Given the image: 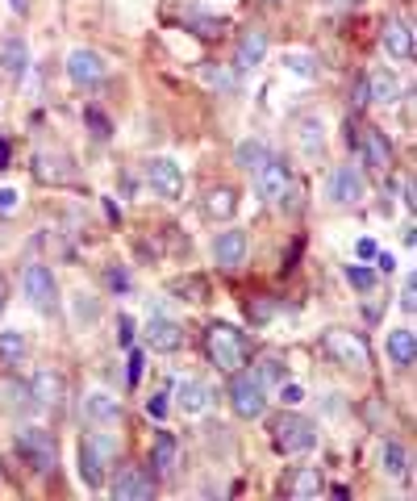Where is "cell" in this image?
<instances>
[{
  "instance_id": "cell-1",
  "label": "cell",
  "mask_w": 417,
  "mask_h": 501,
  "mask_svg": "<svg viewBox=\"0 0 417 501\" xmlns=\"http://www.w3.org/2000/svg\"><path fill=\"white\" fill-rule=\"evenodd\" d=\"M272 443H275V452H284V455L313 452V447H317V422L297 414V410L288 405L280 418H272Z\"/></svg>"
},
{
  "instance_id": "cell-2",
  "label": "cell",
  "mask_w": 417,
  "mask_h": 501,
  "mask_svg": "<svg viewBox=\"0 0 417 501\" xmlns=\"http://www.w3.org/2000/svg\"><path fill=\"white\" fill-rule=\"evenodd\" d=\"M204 351H209V359H213V367H222V372H239L242 364H247V334L239 331V326H226V322H213L209 326V334H204Z\"/></svg>"
},
{
  "instance_id": "cell-3",
  "label": "cell",
  "mask_w": 417,
  "mask_h": 501,
  "mask_svg": "<svg viewBox=\"0 0 417 501\" xmlns=\"http://www.w3.org/2000/svg\"><path fill=\"white\" fill-rule=\"evenodd\" d=\"M322 351H326V359H334V364L346 367V372H368L371 367L368 339L355 331H343V326H334V331L322 334Z\"/></svg>"
},
{
  "instance_id": "cell-4",
  "label": "cell",
  "mask_w": 417,
  "mask_h": 501,
  "mask_svg": "<svg viewBox=\"0 0 417 501\" xmlns=\"http://www.w3.org/2000/svg\"><path fill=\"white\" fill-rule=\"evenodd\" d=\"M255 193L267 205L292 209V196H297V180H292V168L284 160H267L259 171H255Z\"/></svg>"
},
{
  "instance_id": "cell-5",
  "label": "cell",
  "mask_w": 417,
  "mask_h": 501,
  "mask_svg": "<svg viewBox=\"0 0 417 501\" xmlns=\"http://www.w3.org/2000/svg\"><path fill=\"white\" fill-rule=\"evenodd\" d=\"M230 410L247 422L263 418L267 410V389L259 384V376H247V372H230Z\"/></svg>"
},
{
  "instance_id": "cell-6",
  "label": "cell",
  "mask_w": 417,
  "mask_h": 501,
  "mask_svg": "<svg viewBox=\"0 0 417 501\" xmlns=\"http://www.w3.org/2000/svg\"><path fill=\"white\" fill-rule=\"evenodd\" d=\"M22 289H25V301L38 309V314H55L59 309V284H55V272L47 263H30L22 272Z\"/></svg>"
},
{
  "instance_id": "cell-7",
  "label": "cell",
  "mask_w": 417,
  "mask_h": 501,
  "mask_svg": "<svg viewBox=\"0 0 417 501\" xmlns=\"http://www.w3.org/2000/svg\"><path fill=\"white\" fill-rule=\"evenodd\" d=\"M17 452L30 460V464L38 468V472H50V468L59 464V447H55V435L42 427H25L22 435H17Z\"/></svg>"
},
{
  "instance_id": "cell-8",
  "label": "cell",
  "mask_w": 417,
  "mask_h": 501,
  "mask_svg": "<svg viewBox=\"0 0 417 501\" xmlns=\"http://www.w3.org/2000/svg\"><path fill=\"white\" fill-rule=\"evenodd\" d=\"M146 184H151V193L159 196V201H179L184 196V168H179L176 160H146Z\"/></svg>"
},
{
  "instance_id": "cell-9",
  "label": "cell",
  "mask_w": 417,
  "mask_h": 501,
  "mask_svg": "<svg viewBox=\"0 0 417 501\" xmlns=\"http://www.w3.org/2000/svg\"><path fill=\"white\" fill-rule=\"evenodd\" d=\"M363 193H368V180H363L359 168H334L330 176H326V196H330L334 205L351 209L363 201Z\"/></svg>"
},
{
  "instance_id": "cell-10",
  "label": "cell",
  "mask_w": 417,
  "mask_h": 501,
  "mask_svg": "<svg viewBox=\"0 0 417 501\" xmlns=\"http://www.w3.org/2000/svg\"><path fill=\"white\" fill-rule=\"evenodd\" d=\"M359 151H363V163H368L371 171H380V176H388V171H393L396 151H393V138L384 134L380 125H368V130H363Z\"/></svg>"
},
{
  "instance_id": "cell-11",
  "label": "cell",
  "mask_w": 417,
  "mask_h": 501,
  "mask_svg": "<svg viewBox=\"0 0 417 501\" xmlns=\"http://www.w3.org/2000/svg\"><path fill=\"white\" fill-rule=\"evenodd\" d=\"M67 75H72V84H80V88L105 84V59L88 47H75L72 55H67Z\"/></svg>"
},
{
  "instance_id": "cell-12",
  "label": "cell",
  "mask_w": 417,
  "mask_h": 501,
  "mask_svg": "<svg viewBox=\"0 0 417 501\" xmlns=\"http://www.w3.org/2000/svg\"><path fill=\"white\" fill-rule=\"evenodd\" d=\"M247 251H250L247 230H222L213 238V263L226 272H239L247 263Z\"/></svg>"
},
{
  "instance_id": "cell-13",
  "label": "cell",
  "mask_w": 417,
  "mask_h": 501,
  "mask_svg": "<svg viewBox=\"0 0 417 501\" xmlns=\"http://www.w3.org/2000/svg\"><path fill=\"white\" fill-rule=\"evenodd\" d=\"M171 402L184 418H201L209 414V405H213V389L204 384V380H179L176 393H171Z\"/></svg>"
},
{
  "instance_id": "cell-14",
  "label": "cell",
  "mask_w": 417,
  "mask_h": 501,
  "mask_svg": "<svg viewBox=\"0 0 417 501\" xmlns=\"http://www.w3.org/2000/svg\"><path fill=\"white\" fill-rule=\"evenodd\" d=\"M143 339H146V347H151V351L171 355V351H179V347H184V326H179V322H171V318H151V322H146V331H143Z\"/></svg>"
},
{
  "instance_id": "cell-15",
  "label": "cell",
  "mask_w": 417,
  "mask_h": 501,
  "mask_svg": "<svg viewBox=\"0 0 417 501\" xmlns=\"http://www.w3.org/2000/svg\"><path fill=\"white\" fill-rule=\"evenodd\" d=\"M109 493L117 501H146V497H155V480L146 477V472H138V468H121L117 477H113V485H109Z\"/></svg>"
},
{
  "instance_id": "cell-16",
  "label": "cell",
  "mask_w": 417,
  "mask_h": 501,
  "mask_svg": "<svg viewBox=\"0 0 417 501\" xmlns=\"http://www.w3.org/2000/svg\"><path fill=\"white\" fill-rule=\"evenodd\" d=\"M292 134H297V147L305 151L309 160H322L326 155V122L322 117H313V113L297 117V122H292Z\"/></svg>"
},
{
  "instance_id": "cell-17",
  "label": "cell",
  "mask_w": 417,
  "mask_h": 501,
  "mask_svg": "<svg viewBox=\"0 0 417 501\" xmlns=\"http://www.w3.org/2000/svg\"><path fill=\"white\" fill-rule=\"evenodd\" d=\"M363 84H368V105H384V109H393L396 100H401V80H396V72H388V67L363 75Z\"/></svg>"
},
{
  "instance_id": "cell-18",
  "label": "cell",
  "mask_w": 417,
  "mask_h": 501,
  "mask_svg": "<svg viewBox=\"0 0 417 501\" xmlns=\"http://www.w3.org/2000/svg\"><path fill=\"white\" fill-rule=\"evenodd\" d=\"M263 55H267V30H247V34L239 38V55H234V72H255L263 63Z\"/></svg>"
},
{
  "instance_id": "cell-19",
  "label": "cell",
  "mask_w": 417,
  "mask_h": 501,
  "mask_svg": "<svg viewBox=\"0 0 417 501\" xmlns=\"http://www.w3.org/2000/svg\"><path fill=\"white\" fill-rule=\"evenodd\" d=\"M30 397H34V405H42V410L59 405L63 402V376L55 367H38L34 380H30Z\"/></svg>"
},
{
  "instance_id": "cell-20",
  "label": "cell",
  "mask_w": 417,
  "mask_h": 501,
  "mask_svg": "<svg viewBox=\"0 0 417 501\" xmlns=\"http://www.w3.org/2000/svg\"><path fill=\"white\" fill-rule=\"evenodd\" d=\"M380 47H384V55L396 59V63L413 59V30H409L405 22H388L384 25V34H380Z\"/></svg>"
},
{
  "instance_id": "cell-21",
  "label": "cell",
  "mask_w": 417,
  "mask_h": 501,
  "mask_svg": "<svg viewBox=\"0 0 417 501\" xmlns=\"http://www.w3.org/2000/svg\"><path fill=\"white\" fill-rule=\"evenodd\" d=\"M105 452H109V443H83L80 447V477L88 489L105 485Z\"/></svg>"
},
{
  "instance_id": "cell-22",
  "label": "cell",
  "mask_w": 417,
  "mask_h": 501,
  "mask_svg": "<svg viewBox=\"0 0 417 501\" xmlns=\"http://www.w3.org/2000/svg\"><path fill=\"white\" fill-rule=\"evenodd\" d=\"M204 218L209 221H226L234 218V209H239V188L234 184H217V188H209L204 193Z\"/></svg>"
},
{
  "instance_id": "cell-23",
  "label": "cell",
  "mask_w": 417,
  "mask_h": 501,
  "mask_svg": "<svg viewBox=\"0 0 417 501\" xmlns=\"http://www.w3.org/2000/svg\"><path fill=\"white\" fill-rule=\"evenodd\" d=\"M176 455H179V443L171 430H159L155 447H151V472L155 477H171L176 472Z\"/></svg>"
},
{
  "instance_id": "cell-24",
  "label": "cell",
  "mask_w": 417,
  "mask_h": 501,
  "mask_svg": "<svg viewBox=\"0 0 417 501\" xmlns=\"http://www.w3.org/2000/svg\"><path fill=\"white\" fill-rule=\"evenodd\" d=\"M267 160H275V151L267 147L263 138H242L239 147H234V163H239L242 171H250V176H255Z\"/></svg>"
},
{
  "instance_id": "cell-25",
  "label": "cell",
  "mask_w": 417,
  "mask_h": 501,
  "mask_svg": "<svg viewBox=\"0 0 417 501\" xmlns=\"http://www.w3.org/2000/svg\"><path fill=\"white\" fill-rule=\"evenodd\" d=\"M83 418L96 422V427H113L121 418V405L113 402L109 393H88V397H83Z\"/></svg>"
},
{
  "instance_id": "cell-26",
  "label": "cell",
  "mask_w": 417,
  "mask_h": 501,
  "mask_svg": "<svg viewBox=\"0 0 417 501\" xmlns=\"http://www.w3.org/2000/svg\"><path fill=\"white\" fill-rule=\"evenodd\" d=\"M0 67L9 80H22L25 67H30V47H25V38H4V47H0Z\"/></svg>"
},
{
  "instance_id": "cell-27",
  "label": "cell",
  "mask_w": 417,
  "mask_h": 501,
  "mask_svg": "<svg viewBox=\"0 0 417 501\" xmlns=\"http://www.w3.org/2000/svg\"><path fill=\"white\" fill-rule=\"evenodd\" d=\"M384 351H388L393 367H413V359H417V339H413V331H393L388 339H384Z\"/></svg>"
},
{
  "instance_id": "cell-28",
  "label": "cell",
  "mask_w": 417,
  "mask_h": 501,
  "mask_svg": "<svg viewBox=\"0 0 417 501\" xmlns=\"http://www.w3.org/2000/svg\"><path fill=\"white\" fill-rule=\"evenodd\" d=\"M380 472H384V477H396V480L409 477V452H405V443H396V439L384 443V447H380Z\"/></svg>"
},
{
  "instance_id": "cell-29",
  "label": "cell",
  "mask_w": 417,
  "mask_h": 501,
  "mask_svg": "<svg viewBox=\"0 0 417 501\" xmlns=\"http://www.w3.org/2000/svg\"><path fill=\"white\" fill-rule=\"evenodd\" d=\"M25 355H30V339L22 331H0V359L9 367L25 364Z\"/></svg>"
},
{
  "instance_id": "cell-30",
  "label": "cell",
  "mask_w": 417,
  "mask_h": 501,
  "mask_svg": "<svg viewBox=\"0 0 417 501\" xmlns=\"http://www.w3.org/2000/svg\"><path fill=\"white\" fill-rule=\"evenodd\" d=\"M284 67L288 75H297V80H317V55H309V50H288L284 55Z\"/></svg>"
},
{
  "instance_id": "cell-31",
  "label": "cell",
  "mask_w": 417,
  "mask_h": 501,
  "mask_svg": "<svg viewBox=\"0 0 417 501\" xmlns=\"http://www.w3.org/2000/svg\"><path fill=\"white\" fill-rule=\"evenodd\" d=\"M255 376H259L263 389H267V384H284V380H288V364L280 359V355H263L259 364H255Z\"/></svg>"
},
{
  "instance_id": "cell-32",
  "label": "cell",
  "mask_w": 417,
  "mask_h": 501,
  "mask_svg": "<svg viewBox=\"0 0 417 501\" xmlns=\"http://www.w3.org/2000/svg\"><path fill=\"white\" fill-rule=\"evenodd\" d=\"M204 80H209L217 92H239V72L226 67V63H204Z\"/></svg>"
},
{
  "instance_id": "cell-33",
  "label": "cell",
  "mask_w": 417,
  "mask_h": 501,
  "mask_svg": "<svg viewBox=\"0 0 417 501\" xmlns=\"http://www.w3.org/2000/svg\"><path fill=\"white\" fill-rule=\"evenodd\" d=\"M288 489L297 493V497H313V493L326 489V480L317 477V468H297V477L288 480Z\"/></svg>"
},
{
  "instance_id": "cell-34",
  "label": "cell",
  "mask_w": 417,
  "mask_h": 501,
  "mask_svg": "<svg viewBox=\"0 0 417 501\" xmlns=\"http://www.w3.org/2000/svg\"><path fill=\"white\" fill-rule=\"evenodd\" d=\"M346 284L359 289V293H368L371 284H376V272H371L368 263H355V268H346Z\"/></svg>"
},
{
  "instance_id": "cell-35",
  "label": "cell",
  "mask_w": 417,
  "mask_h": 501,
  "mask_svg": "<svg viewBox=\"0 0 417 501\" xmlns=\"http://www.w3.org/2000/svg\"><path fill=\"white\" fill-rule=\"evenodd\" d=\"M67 176V163H55L50 155H38V180H63Z\"/></svg>"
},
{
  "instance_id": "cell-36",
  "label": "cell",
  "mask_w": 417,
  "mask_h": 501,
  "mask_svg": "<svg viewBox=\"0 0 417 501\" xmlns=\"http://www.w3.org/2000/svg\"><path fill=\"white\" fill-rule=\"evenodd\" d=\"M188 25H196L201 38H222V30H226V22H217V17H201V13H192Z\"/></svg>"
},
{
  "instance_id": "cell-37",
  "label": "cell",
  "mask_w": 417,
  "mask_h": 501,
  "mask_svg": "<svg viewBox=\"0 0 417 501\" xmlns=\"http://www.w3.org/2000/svg\"><path fill=\"white\" fill-rule=\"evenodd\" d=\"M167 410H171V393H167V389H159L155 397L146 402V414H151V418H159V422H163V418H167Z\"/></svg>"
},
{
  "instance_id": "cell-38",
  "label": "cell",
  "mask_w": 417,
  "mask_h": 501,
  "mask_svg": "<svg viewBox=\"0 0 417 501\" xmlns=\"http://www.w3.org/2000/svg\"><path fill=\"white\" fill-rule=\"evenodd\" d=\"M134 339H138V322H134V318H121L117 322V342H121V347H134Z\"/></svg>"
},
{
  "instance_id": "cell-39",
  "label": "cell",
  "mask_w": 417,
  "mask_h": 501,
  "mask_svg": "<svg viewBox=\"0 0 417 501\" xmlns=\"http://www.w3.org/2000/svg\"><path fill=\"white\" fill-rule=\"evenodd\" d=\"M280 402H284V405H300V402H305V389H300V384H288V380H284V384H280Z\"/></svg>"
},
{
  "instance_id": "cell-40",
  "label": "cell",
  "mask_w": 417,
  "mask_h": 501,
  "mask_svg": "<svg viewBox=\"0 0 417 501\" xmlns=\"http://www.w3.org/2000/svg\"><path fill=\"white\" fill-rule=\"evenodd\" d=\"M396 306L405 309V314H413V309H417V289H413V276L405 281V289H401V301H396Z\"/></svg>"
},
{
  "instance_id": "cell-41",
  "label": "cell",
  "mask_w": 417,
  "mask_h": 501,
  "mask_svg": "<svg viewBox=\"0 0 417 501\" xmlns=\"http://www.w3.org/2000/svg\"><path fill=\"white\" fill-rule=\"evenodd\" d=\"M138 380H143V355L134 351V355H130V376H126V389H134Z\"/></svg>"
},
{
  "instance_id": "cell-42",
  "label": "cell",
  "mask_w": 417,
  "mask_h": 501,
  "mask_svg": "<svg viewBox=\"0 0 417 501\" xmlns=\"http://www.w3.org/2000/svg\"><path fill=\"white\" fill-rule=\"evenodd\" d=\"M88 125H92V130H96V138H100V143H105V138H109V122H105V117H100V113H96V109H88Z\"/></svg>"
},
{
  "instance_id": "cell-43",
  "label": "cell",
  "mask_w": 417,
  "mask_h": 501,
  "mask_svg": "<svg viewBox=\"0 0 417 501\" xmlns=\"http://www.w3.org/2000/svg\"><path fill=\"white\" fill-rule=\"evenodd\" d=\"M355 255L359 259H376L380 251H376V243H371V238H359V243H355Z\"/></svg>"
},
{
  "instance_id": "cell-44",
  "label": "cell",
  "mask_w": 417,
  "mask_h": 501,
  "mask_svg": "<svg viewBox=\"0 0 417 501\" xmlns=\"http://www.w3.org/2000/svg\"><path fill=\"white\" fill-rule=\"evenodd\" d=\"M17 209V193L13 188H0V213H13Z\"/></svg>"
},
{
  "instance_id": "cell-45",
  "label": "cell",
  "mask_w": 417,
  "mask_h": 501,
  "mask_svg": "<svg viewBox=\"0 0 417 501\" xmlns=\"http://www.w3.org/2000/svg\"><path fill=\"white\" fill-rule=\"evenodd\" d=\"M96 314H100V306H88V297H80V318H96Z\"/></svg>"
},
{
  "instance_id": "cell-46",
  "label": "cell",
  "mask_w": 417,
  "mask_h": 501,
  "mask_svg": "<svg viewBox=\"0 0 417 501\" xmlns=\"http://www.w3.org/2000/svg\"><path fill=\"white\" fill-rule=\"evenodd\" d=\"M109 281H113V289H130V276H121V272H117V268L109 272Z\"/></svg>"
},
{
  "instance_id": "cell-47",
  "label": "cell",
  "mask_w": 417,
  "mask_h": 501,
  "mask_svg": "<svg viewBox=\"0 0 417 501\" xmlns=\"http://www.w3.org/2000/svg\"><path fill=\"white\" fill-rule=\"evenodd\" d=\"M355 105H359V109L368 105V84H363V80H359V84H355Z\"/></svg>"
},
{
  "instance_id": "cell-48",
  "label": "cell",
  "mask_w": 417,
  "mask_h": 501,
  "mask_svg": "<svg viewBox=\"0 0 417 501\" xmlns=\"http://www.w3.org/2000/svg\"><path fill=\"white\" fill-rule=\"evenodd\" d=\"M322 4H326V9H355L359 0H322Z\"/></svg>"
},
{
  "instance_id": "cell-49",
  "label": "cell",
  "mask_w": 417,
  "mask_h": 501,
  "mask_svg": "<svg viewBox=\"0 0 417 501\" xmlns=\"http://www.w3.org/2000/svg\"><path fill=\"white\" fill-rule=\"evenodd\" d=\"M4 301H9V284H4V276H0V309H4Z\"/></svg>"
},
{
  "instance_id": "cell-50",
  "label": "cell",
  "mask_w": 417,
  "mask_h": 501,
  "mask_svg": "<svg viewBox=\"0 0 417 501\" xmlns=\"http://www.w3.org/2000/svg\"><path fill=\"white\" fill-rule=\"evenodd\" d=\"M4 163H9V147H4V143H0V168H4Z\"/></svg>"
},
{
  "instance_id": "cell-51",
  "label": "cell",
  "mask_w": 417,
  "mask_h": 501,
  "mask_svg": "<svg viewBox=\"0 0 417 501\" xmlns=\"http://www.w3.org/2000/svg\"><path fill=\"white\" fill-rule=\"evenodd\" d=\"M272 4H280V0H272Z\"/></svg>"
}]
</instances>
